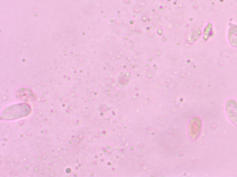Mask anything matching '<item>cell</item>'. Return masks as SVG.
I'll use <instances>...</instances> for the list:
<instances>
[{"mask_svg":"<svg viewBox=\"0 0 237 177\" xmlns=\"http://www.w3.org/2000/svg\"><path fill=\"white\" fill-rule=\"evenodd\" d=\"M226 108L227 114L231 120L232 119L233 113L237 116V105L236 103H232L228 104Z\"/></svg>","mask_w":237,"mask_h":177,"instance_id":"obj_1","label":"cell"}]
</instances>
